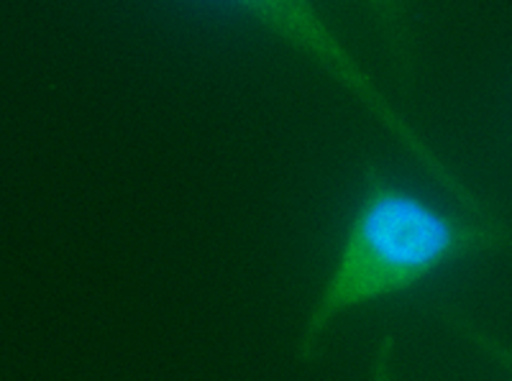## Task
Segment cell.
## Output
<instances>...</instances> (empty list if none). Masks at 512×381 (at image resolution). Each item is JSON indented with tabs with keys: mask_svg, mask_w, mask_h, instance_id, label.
Segmentation results:
<instances>
[{
	"mask_svg": "<svg viewBox=\"0 0 512 381\" xmlns=\"http://www.w3.org/2000/svg\"><path fill=\"white\" fill-rule=\"evenodd\" d=\"M502 249H512L510 226L443 213L367 164L331 274L297 341V361H315L331 325L349 310L410 292L448 264Z\"/></svg>",
	"mask_w": 512,
	"mask_h": 381,
	"instance_id": "1",
	"label": "cell"
},
{
	"mask_svg": "<svg viewBox=\"0 0 512 381\" xmlns=\"http://www.w3.org/2000/svg\"><path fill=\"white\" fill-rule=\"evenodd\" d=\"M369 379L372 381H397L395 379V338L384 335L377 343L372 366H369Z\"/></svg>",
	"mask_w": 512,
	"mask_h": 381,
	"instance_id": "5",
	"label": "cell"
},
{
	"mask_svg": "<svg viewBox=\"0 0 512 381\" xmlns=\"http://www.w3.org/2000/svg\"><path fill=\"white\" fill-rule=\"evenodd\" d=\"M372 13L374 24L382 31L392 59L402 72L413 67V34L408 21V0H361Z\"/></svg>",
	"mask_w": 512,
	"mask_h": 381,
	"instance_id": "3",
	"label": "cell"
},
{
	"mask_svg": "<svg viewBox=\"0 0 512 381\" xmlns=\"http://www.w3.org/2000/svg\"><path fill=\"white\" fill-rule=\"evenodd\" d=\"M226 3L239 8L264 31L277 36L282 44L303 54L323 75L331 77L344 93L354 98V103L364 108V113L377 126H382V131L397 146L413 156V162L420 164L428 177H433V182L451 192L474 218L495 223V226H507L505 220L497 218L482 197L448 167L446 159L425 141L423 133L408 118L402 116L400 108L382 93V87L364 70V64L346 49L344 41L338 39L313 0H226Z\"/></svg>",
	"mask_w": 512,
	"mask_h": 381,
	"instance_id": "2",
	"label": "cell"
},
{
	"mask_svg": "<svg viewBox=\"0 0 512 381\" xmlns=\"http://www.w3.org/2000/svg\"><path fill=\"white\" fill-rule=\"evenodd\" d=\"M438 315H441L443 323H446L448 328L459 335L461 341L472 343V346L477 348L482 356H487L492 364L500 366V369L505 371V374H510V379H512V346L510 343H505L502 338H497L495 333H489L487 328H482L479 323H474L472 318H466L464 312H459V310H448V307H443V310H438Z\"/></svg>",
	"mask_w": 512,
	"mask_h": 381,
	"instance_id": "4",
	"label": "cell"
}]
</instances>
